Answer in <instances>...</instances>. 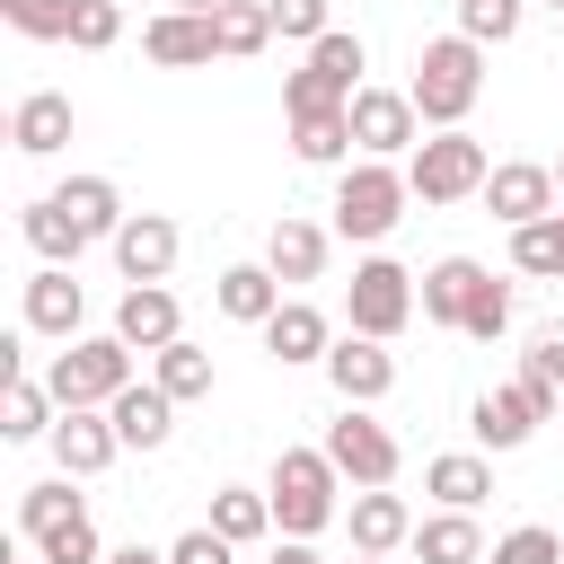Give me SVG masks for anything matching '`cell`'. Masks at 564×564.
<instances>
[{"label": "cell", "instance_id": "8", "mask_svg": "<svg viewBox=\"0 0 564 564\" xmlns=\"http://www.w3.org/2000/svg\"><path fill=\"white\" fill-rule=\"evenodd\" d=\"M538 423H555V388H538V379H511V388L476 397V441L485 449H520Z\"/></svg>", "mask_w": 564, "mask_h": 564}, {"label": "cell", "instance_id": "29", "mask_svg": "<svg viewBox=\"0 0 564 564\" xmlns=\"http://www.w3.org/2000/svg\"><path fill=\"white\" fill-rule=\"evenodd\" d=\"M212 26H220V53H229V62H256V53L273 44V9H264V0H220Z\"/></svg>", "mask_w": 564, "mask_h": 564}, {"label": "cell", "instance_id": "35", "mask_svg": "<svg viewBox=\"0 0 564 564\" xmlns=\"http://www.w3.org/2000/svg\"><path fill=\"white\" fill-rule=\"evenodd\" d=\"M35 555H44V564H106V546H97V520H88V511H62L53 529H35Z\"/></svg>", "mask_w": 564, "mask_h": 564}, {"label": "cell", "instance_id": "19", "mask_svg": "<svg viewBox=\"0 0 564 564\" xmlns=\"http://www.w3.org/2000/svg\"><path fill=\"white\" fill-rule=\"evenodd\" d=\"M79 317H88V300H79V282H70V264H44L35 282H26V326L35 335H79Z\"/></svg>", "mask_w": 564, "mask_h": 564}, {"label": "cell", "instance_id": "44", "mask_svg": "<svg viewBox=\"0 0 564 564\" xmlns=\"http://www.w3.org/2000/svg\"><path fill=\"white\" fill-rule=\"evenodd\" d=\"M167 564H229V538H220V529H185V538L167 546Z\"/></svg>", "mask_w": 564, "mask_h": 564}, {"label": "cell", "instance_id": "37", "mask_svg": "<svg viewBox=\"0 0 564 564\" xmlns=\"http://www.w3.org/2000/svg\"><path fill=\"white\" fill-rule=\"evenodd\" d=\"M458 35H476V44H511V35H520V0H458Z\"/></svg>", "mask_w": 564, "mask_h": 564}, {"label": "cell", "instance_id": "5", "mask_svg": "<svg viewBox=\"0 0 564 564\" xmlns=\"http://www.w3.org/2000/svg\"><path fill=\"white\" fill-rule=\"evenodd\" d=\"M361 35H344V26H326L317 44H308V62L282 79V115H308V106H352L361 97Z\"/></svg>", "mask_w": 564, "mask_h": 564}, {"label": "cell", "instance_id": "36", "mask_svg": "<svg viewBox=\"0 0 564 564\" xmlns=\"http://www.w3.org/2000/svg\"><path fill=\"white\" fill-rule=\"evenodd\" d=\"M0 18H9L18 35H35V44H70L79 0H0Z\"/></svg>", "mask_w": 564, "mask_h": 564}, {"label": "cell", "instance_id": "25", "mask_svg": "<svg viewBox=\"0 0 564 564\" xmlns=\"http://www.w3.org/2000/svg\"><path fill=\"white\" fill-rule=\"evenodd\" d=\"M414 555H423V564H485L476 511H432V520H414Z\"/></svg>", "mask_w": 564, "mask_h": 564}, {"label": "cell", "instance_id": "23", "mask_svg": "<svg viewBox=\"0 0 564 564\" xmlns=\"http://www.w3.org/2000/svg\"><path fill=\"white\" fill-rule=\"evenodd\" d=\"M476 282H485V264H476V256H441V264L423 273V291H414V300H423V317H432V326H458V317H467V300H476Z\"/></svg>", "mask_w": 564, "mask_h": 564}, {"label": "cell", "instance_id": "24", "mask_svg": "<svg viewBox=\"0 0 564 564\" xmlns=\"http://www.w3.org/2000/svg\"><path fill=\"white\" fill-rule=\"evenodd\" d=\"M423 494H432L441 511H476V502L494 494V467H485L476 449H449V458H432V467H423Z\"/></svg>", "mask_w": 564, "mask_h": 564}, {"label": "cell", "instance_id": "11", "mask_svg": "<svg viewBox=\"0 0 564 564\" xmlns=\"http://www.w3.org/2000/svg\"><path fill=\"white\" fill-rule=\"evenodd\" d=\"M485 212H494L502 229L546 220V212H555V167H538V159H502V167L485 176Z\"/></svg>", "mask_w": 564, "mask_h": 564}, {"label": "cell", "instance_id": "45", "mask_svg": "<svg viewBox=\"0 0 564 564\" xmlns=\"http://www.w3.org/2000/svg\"><path fill=\"white\" fill-rule=\"evenodd\" d=\"M273 564H326V555H317L308 538H282V546H273Z\"/></svg>", "mask_w": 564, "mask_h": 564}, {"label": "cell", "instance_id": "17", "mask_svg": "<svg viewBox=\"0 0 564 564\" xmlns=\"http://www.w3.org/2000/svg\"><path fill=\"white\" fill-rule=\"evenodd\" d=\"M115 335H123L132 352L176 344V335H185V326H176V291H167V282H132V291H123V308H115Z\"/></svg>", "mask_w": 564, "mask_h": 564}, {"label": "cell", "instance_id": "13", "mask_svg": "<svg viewBox=\"0 0 564 564\" xmlns=\"http://www.w3.org/2000/svg\"><path fill=\"white\" fill-rule=\"evenodd\" d=\"M326 379H335L344 405H379V397L397 388V352H388L379 335H344V344L326 352Z\"/></svg>", "mask_w": 564, "mask_h": 564}, {"label": "cell", "instance_id": "6", "mask_svg": "<svg viewBox=\"0 0 564 564\" xmlns=\"http://www.w3.org/2000/svg\"><path fill=\"white\" fill-rule=\"evenodd\" d=\"M62 405H115L132 388V344L123 335H70V352H53V379H44Z\"/></svg>", "mask_w": 564, "mask_h": 564}, {"label": "cell", "instance_id": "10", "mask_svg": "<svg viewBox=\"0 0 564 564\" xmlns=\"http://www.w3.org/2000/svg\"><path fill=\"white\" fill-rule=\"evenodd\" d=\"M326 458H335L352 485H397V432L370 423L361 405H344V423H326Z\"/></svg>", "mask_w": 564, "mask_h": 564}, {"label": "cell", "instance_id": "2", "mask_svg": "<svg viewBox=\"0 0 564 564\" xmlns=\"http://www.w3.org/2000/svg\"><path fill=\"white\" fill-rule=\"evenodd\" d=\"M405 203H414L405 167H388V159H352V167L335 176V238H361V247H379V238L405 220Z\"/></svg>", "mask_w": 564, "mask_h": 564}, {"label": "cell", "instance_id": "4", "mask_svg": "<svg viewBox=\"0 0 564 564\" xmlns=\"http://www.w3.org/2000/svg\"><path fill=\"white\" fill-rule=\"evenodd\" d=\"M485 176H494V159H485V141L458 132V123L405 150V185H414V203H467V194H485Z\"/></svg>", "mask_w": 564, "mask_h": 564}, {"label": "cell", "instance_id": "15", "mask_svg": "<svg viewBox=\"0 0 564 564\" xmlns=\"http://www.w3.org/2000/svg\"><path fill=\"white\" fill-rule=\"evenodd\" d=\"M344 520H352V555H397V546H414V511H405V494H388V485H361Z\"/></svg>", "mask_w": 564, "mask_h": 564}, {"label": "cell", "instance_id": "27", "mask_svg": "<svg viewBox=\"0 0 564 564\" xmlns=\"http://www.w3.org/2000/svg\"><path fill=\"white\" fill-rule=\"evenodd\" d=\"M291 150H300L308 167H335V159L352 150V106H308V115H291Z\"/></svg>", "mask_w": 564, "mask_h": 564}, {"label": "cell", "instance_id": "39", "mask_svg": "<svg viewBox=\"0 0 564 564\" xmlns=\"http://www.w3.org/2000/svg\"><path fill=\"white\" fill-rule=\"evenodd\" d=\"M520 379H538V388H555V397H564V317L529 335V352H520Z\"/></svg>", "mask_w": 564, "mask_h": 564}, {"label": "cell", "instance_id": "49", "mask_svg": "<svg viewBox=\"0 0 564 564\" xmlns=\"http://www.w3.org/2000/svg\"><path fill=\"white\" fill-rule=\"evenodd\" d=\"M555 194H564V159H555Z\"/></svg>", "mask_w": 564, "mask_h": 564}, {"label": "cell", "instance_id": "32", "mask_svg": "<svg viewBox=\"0 0 564 564\" xmlns=\"http://www.w3.org/2000/svg\"><path fill=\"white\" fill-rule=\"evenodd\" d=\"M212 529H220L229 546H247V538H264V529H273V494H247V485H220V494H212Z\"/></svg>", "mask_w": 564, "mask_h": 564}, {"label": "cell", "instance_id": "30", "mask_svg": "<svg viewBox=\"0 0 564 564\" xmlns=\"http://www.w3.org/2000/svg\"><path fill=\"white\" fill-rule=\"evenodd\" d=\"M26 247L44 256V264H79V247H88V229L44 194V203H26Z\"/></svg>", "mask_w": 564, "mask_h": 564}, {"label": "cell", "instance_id": "47", "mask_svg": "<svg viewBox=\"0 0 564 564\" xmlns=\"http://www.w3.org/2000/svg\"><path fill=\"white\" fill-rule=\"evenodd\" d=\"M176 9H220V0H176Z\"/></svg>", "mask_w": 564, "mask_h": 564}, {"label": "cell", "instance_id": "50", "mask_svg": "<svg viewBox=\"0 0 564 564\" xmlns=\"http://www.w3.org/2000/svg\"><path fill=\"white\" fill-rule=\"evenodd\" d=\"M555 423H564V397H555Z\"/></svg>", "mask_w": 564, "mask_h": 564}, {"label": "cell", "instance_id": "51", "mask_svg": "<svg viewBox=\"0 0 564 564\" xmlns=\"http://www.w3.org/2000/svg\"><path fill=\"white\" fill-rule=\"evenodd\" d=\"M546 9H555V18H564V0H546Z\"/></svg>", "mask_w": 564, "mask_h": 564}, {"label": "cell", "instance_id": "31", "mask_svg": "<svg viewBox=\"0 0 564 564\" xmlns=\"http://www.w3.org/2000/svg\"><path fill=\"white\" fill-rule=\"evenodd\" d=\"M53 405H62L53 388H35L26 370H9V397H0V432H9V441H35V432H53Z\"/></svg>", "mask_w": 564, "mask_h": 564}, {"label": "cell", "instance_id": "26", "mask_svg": "<svg viewBox=\"0 0 564 564\" xmlns=\"http://www.w3.org/2000/svg\"><path fill=\"white\" fill-rule=\"evenodd\" d=\"M273 308H282V273H273V264H229V273H220V317L264 326Z\"/></svg>", "mask_w": 564, "mask_h": 564}, {"label": "cell", "instance_id": "1", "mask_svg": "<svg viewBox=\"0 0 564 564\" xmlns=\"http://www.w3.org/2000/svg\"><path fill=\"white\" fill-rule=\"evenodd\" d=\"M414 115L432 123V132H449V123H467V106L485 97V44L476 35H432L423 44V62H414Z\"/></svg>", "mask_w": 564, "mask_h": 564}, {"label": "cell", "instance_id": "7", "mask_svg": "<svg viewBox=\"0 0 564 564\" xmlns=\"http://www.w3.org/2000/svg\"><path fill=\"white\" fill-rule=\"evenodd\" d=\"M414 308H423V300H414V273H405V264H388V256L352 264V291H344V317H352V335H379V344H397Z\"/></svg>", "mask_w": 564, "mask_h": 564}, {"label": "cell", "instance_id": "43", "mask_svg": "<svg viewBox=\"0 0 564 564\" xmlns=\"http://www.w3.org/2000/svg\"><path fill=\"white\" fill-rule=\"evenodd\" d=\"M264 9H273V35H300V44L326 35V0H264Z\"/></svg>", "mask_w": 564, "mask_h": 564}, {"label": "cell", "instance_id": "41", "mask_svg": "<svg viewBox=\"0 0 564 564\" xmlns=\"http://www.w3.org/2000/svg\"><path fill=\"white\" fill-rule=\"evenodd\" d=\"M62 511H79V494H70V476H53V485H26V502H18V529L35 538V529H53Z\"/></svg>", "mask_w": 564, "mask_h": 564}, {"label": "cell", "instance_id": "28", "mask_svg": "<svg viewBox=\"0 0 564 564\" xmlns=\"http://www.w3.org/2000/svg\"><path fill=\"white\" fill-rule=\"evenodd\" d=\"M53 203H62V212H70L88 238H115V229L132 220V212H123V194H115L106 176H70V185H53Z\"/></svg>", "mask_w": 564, "mask_h": 564}, {"label": "cell", "instance_id": "3", "mask_svg": "<svg viewBox=\"0 0 564 564\" xmlns=\"http://www.w3.org/2000/svg\"><path fill=\"white\" fill-rule=\"evenodd\" d=\"M335 485H344V467L326 458V449H282L273 458V529L282 538H317L326 520H335Z\"/></svg>", "mask_w": 564, "mask_h": 564}, {"label": "cell", "instance_id": "46", "mask_svg": "<svg viewBox=\"0 0 564 564\" xmlns=\"http://www.w3.org/2000/svg\"><path fill=\"white\" fill-rule=\"evenodd\" d=\"M106 564H167V555H159V546H115Z\"/></svg>", "mask_w": 564, "mask_h": 564}, {"label": "cell", "instance_id": "9", "mask_svg": "<svg viewBox=\"0 0 564 564\" xmlns=\"http://www.w3.org/2000/svg\"><path fill=\"white\" fill-rule=\"evenodd\" d=\"M414 141H423V115H414L405 88H361V97H352V150H361V159H397V150H414Z\"/></svg>", "mask_w": 564, "mask_h": 564}, {"label": "cell", "instance_id": "12", "mask_svg": "<svg viewBox=\"0 0 564 564\" xmlns=\"http://www.w3.org/2000/svg\"><path fill=\"white\" fill-rule=\"evenodd\" d=\"M141 53H150L159 70H194V62L220 53V26H212V9H159V18L141 26Z\"/></svg>", "mask_w": 564, "mask_h": 564}, {"label": "cell", "instance_id": "40", "mask_svg": "<svg viewBox=\"0 0 564 564\" xmlns=\"http://www.w3.org/2000/svg\"><path fill=\"white\" fill-rule=\"evenodd\" d=\"M485 564H564V538L529 520V529H511V538H494V555H485Z\"/></svg>", "mask_w": 564, "mask_h": 564}, {"label": "cell", "instance_id": "52", "mask_svg": "<svg viewBox=\"0 0 564 564\" xmlns=\"http://www.w3.org/2000/svg\"><path fill=\"white\" fill-rule=\"evenodd\" d=\"M35 564H44V555H35Z\"/></svg>", "mask_w": 564, "mask_h": 564}, {"label": "cell", "instance_id": "21", "mask_svg": "<svg viewBox=\"0 0 564 564\" xmlns=\"http://www.w3.org/2000/svg\"><path fill=\"white\" fill-rule=\"evenodd\" d=\"M264 352H273V361H326L335 335H326V317H317L308 300H282V308L264 317Z\"/></svg>", "mask_w": 564, "mask_h": 564}, {"label": "cell", "instance_id": "38", "mask_svg": "<svg viewBox=\"0 0 564 564\" xmlns=\"http://www.w3.org/2000/svg\"><path fill=\"white\" fill-rule=\"evenodd\" d=\"M502 326H511V291H502V282L485 273V282H476V300H467V317H458V335H476V344H494Z\"/></svg>", "mask_w": 564, "mask_h": 564}, {"label": "cell", "instance_id": "18", "mask_svg": "<svg viewBox=\"0 0 564 564\" xmlns=\"http://www.w3.org/2000/svg\"><path fill=\"white\" fill-rule=\"evenodd\" d=\"M106 414H115V432H123V449H167V432H176V397H167L159 379H150V388L132 379V388H123V397H115Z\"/></svg>", "mask_w": 564, "mask_h": 564}, {"label": "cell", "instance_id": "22", "mask_svg": "<svg viewBox=\"0 0 564 564\" xmlns=\"http://www.w3.org/2000/svg\"><path fill=\"white\" fill-rule=\"evenodd\" d=\"M264 264H273L282 282H317V264H326V229H317V220H291V212H282V220L264 229Z\"/></svg>", "mask_w": 564, "mask_h": 564}, {"label": "cell", "instance_id": "33", "mask_svg": "<svg viewBox=\"0 0 564 564\" xmlns=\"http://www.w3.org/2000/svg\"><path fill=\"white\" fill-rule=\"evenodd\" d=\"M511 264H520V273H538V282H564V212H546V220L511 229Z\"/></svg>", "mask_w": 564, "mask_h": 564}, {"label": "cell", "instance_id": "16", "mask_svg": "<svg viewBox=\"0 0 564 564\" xmlns=\"http://www.w3.org/2000/svg\"><path fill=\"white\" fill-rule=\"evenodd\" d=\"M115 264H123V282H167V264H176V220H167V212H132V220L115 229Z\"/></svg>", "mask_w": 564, "mask_h": 564}, {"label": "cell", "instance_id": "42", "mask_svg": "<svg viewBox=\"0 0 564 564\" xmlns=\"http://www.w3.org/2000/svg\"><path fill=\"white\" fill-rule=\"evenodd\" d=\"M123 35V0H79V18H70V44L79 53H106Z\"/></svg>", "mask_w": 564, "mask_h": 564}, {"label": "cell", "instance_id": "14", "mask_svg": "<svg viewBox=\"0 0 564 564\" xmlns=\"http://www.w3.org/2000/svg\"><path fill=\"white\" fill-rule=\"evenodd\" d=\"M115 449H123L115 414H97V405H62V423H53V458H62V476H97Z\"/></svg>", "mask_w": 564, "mask_h": 564}, {"label": "cell", "instance_id": "48", "mask_svg": "<svg viewBox=\"0 0 564 564\" xmlns=\"http://www.w3.org/2000/svg\"><path fill=\"white\" fill-rule=\"evenodd\" d=\"M352 564H388V555H352Z\"/></svg>", "mask_w": 564, "mask_h": 564}, {"label": "cell", "instance_id": "34", "mask_svg": "<svg viewBox=\"0 0 564 564\" xmlns=\"http://www.w3.org/2000/svg\"><path fill=\"white\" fill-rule=\"evenodd\" d=\"M150 379H159L176 405H185V397H212V352L176 335V344H159V370H150Z\"/></svg>", "mask_w": 564, "mask_h": 564}, {"label": "cell", "instance_id": "20", "mask_svg": "<svg viewBox=\"0 0 564 564\" xmlns=\"http://www.w3.org/2000/svg\"><path fill=\"white\" fill-rule=\"evenodd\" d=\"M9 141H18L26 159H53V150L70 141V97H62V88H35V97H18V115H9Z\"/></svg>", "mask_w": 564, "mask_h": 564}]
</instances>
